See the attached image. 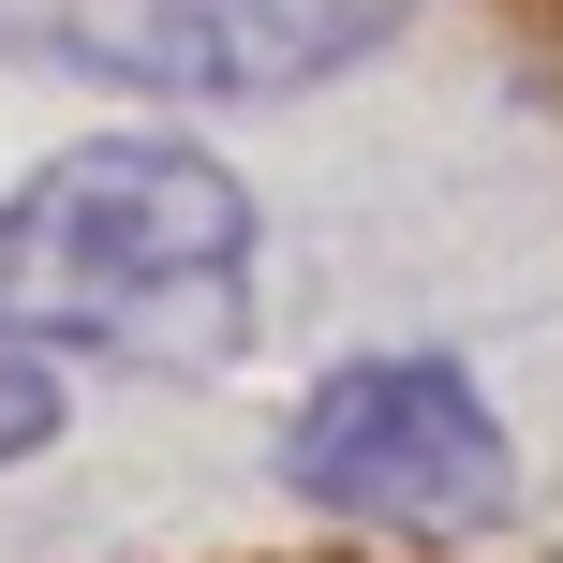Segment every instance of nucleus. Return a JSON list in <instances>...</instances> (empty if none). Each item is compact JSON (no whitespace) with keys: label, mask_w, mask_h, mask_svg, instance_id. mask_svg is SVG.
Wrapping results in <instances>:
<instances>
[{"label":"nucleus","mask_w":563,"mask_h":563,"mask_svg":"<svg viewBox=\"0 0 563 563\" xmlns=\"http://www.w3.org/2000/svg\"><path fill=\"white\" fill-rule=\"evenodd\" d=\"M267 311V208L194 134H75L0 178V341L59 371H238Z\"/></svg>","instance_id":"obj_1"},{"label":"nucleus","mask_w":563,"mask_h":563,"mask_svg":"<svg viewBox=\"0 0 563 563\" xmlns=\"http://www.w3.org/2000/svg\"><path fill=\"white\" fill-rule=\"evenodd\" d=\"M282 489L327 519H371V534H489L519 505V445L460 356L386 341V356H341L282 416Z\"/></svg>","instance_id":"obj_2"},{"label":"nucleus","mask_w":563,"mask_h":563,"mask_svg":"<svg viewBox=\"0 0 563 563\" xmlns=\"http://www.w3.org/2000/svg\"><path fill=\"white\" fill-rule=\"evenodd\" d=\"M416 0H0V59L148 104H282L356 75Z\"/></svg>","instance_id":"obj_3"},{"label":"nucleus","mask_w":563,"mask_h":563,"mask_svg":"<svg viewBox=\"0 0 563 563\" xmlns=\"http://www.w3.org/2000/svg\"><path fill=\"white\" fill-rule=\"evenodd\" d=\"M59 416H75V371H59V356H30V341H0V475L59 445Z\"/></svg>","instance_id":"obj_4"}]
</instances>
